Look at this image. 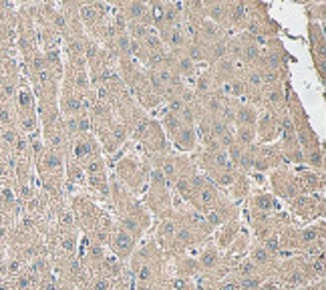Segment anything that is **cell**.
<instances>
[{"instance_id":"obj_4","label":"cell","mask_w":326,"mask_h":290,"mask_svg":"<svg viewBox=\"0 0 326 290\" xmlns=\"http://www.w3.org/2000/svg\"><path fill=\"white\" fill-rule=\"evenodd\" d=\"M236 119H238V123L242 127H254L256 125V119H258V113H256V109L252 105H244V107L238 109Z\"/></svg>"},{"instance_id":"obj_19","label":"cell","mask_w":326,"mask_h":290,"mask_svg":"<svg viewBox=\"0 0 326 290\" xmlns=\"http://www.w3.org/2000/svg\"><path fill=\"white\" fill-rule=\"evenodd\" d=\"M172 286H174V288H178V290H182V288L186 286V282H184V280H174V282H172Z\"/></svg>"},{"instance_id":"obj_3","label":"cell","mask_w":326,"mask_h":290,"mask_svg":"<svg viewBox=\"0 0 326 290\" xmlns=\"http://www.w3.org/2000/svg\"><path fill=\"white\" fill-rule=\"evenodd\" d=\"M133 244H135V240L125 230H119L113 236V250H115V254L119 258H127L131 254V250H133Z\"/></svg>"},{"instance_id":"obj_7","label":"cell","mask_w":326,"mask_h":290,"mask_svg":"<svg viewBox=\"0 0 326 290\" xmlns=\"http://www.w3.org/2000/svg\"><path fill=\"white\" fill-rule=\"evenodd\" d=\"M278 127H276V121L272 117H264L262 123H260V139L266 141V139H272L276 135Z\"/></svg>"},{"instance_id":"obj_17","label":"cell","mask_w":326,"mask_h":290,"mask_svg":"<svg viewBox=\"0 0 326 290\" xmlns=\"http://www.w3.org/2000/svg\"><path fill=\"white\" fill-rule=\"evenodd\" d=\"M63 248H65L67 252H75L77 240H75V238H65V240H63Z\"/></svg>"},{"instance_id":"obj_12","label":"cell","mask_w":326,"mask_h":290,"mask_svg":"<svg viewBox=\"0 0 326 290\" xmlns=\"http://www.w3.org/2000/svg\"><path fill=\"white\" fill-rule=\"evenodd\" d=\"M218 264V252L216 250H206L202 254V266L204 268H214Z\"/></svg>"},{"instance_id":"obj_15","label":"cell","mask_w":326,"mask_h":290,"mask_svg":"<svg viewBox=\"0 0 326 290\" xmlns=\"http://www.w3.org/2000/svg\"><path fill=\"white\" fill-rule=\"evenodd\" d=\"M111 280L109 278H99L97 282H95V288L93 290H111Z\"/></svg>"},{"instance_id":"obj_14","label":"cell","mask_w":326,"mask_h":290,"mask_svg":"<svg viewBox=\"0 0 326 290\" xmlns=\"http://www.w3.org/2000/svg\"><path fill=\"white\" fill-rule=\"evenodd\" d=\"M268 258H270V254H268L264 248H256V250L252 252V260H254L256 264H266Z\"/></svg>"},{"instance_id":"obj_10","label":"cell","mask_w":326,"mask_h":290,"mask_svg":"<svg viewBox=\"0 0 326 290\" xmlns=\"http://www.w3.org/2000/svg\"><path fill=\"white\" fill-rule=\"evenodd\" d=\"M234 234H238V228L234 230V224H230V226H226V228H222V238H218V242H220V246H230L232 242H234Z\"/></svg>"},{"instance_id":"obj_20","label":"cell","mask_w":326,"mask_h":290,"mask_svg":"<svg viewBox=\"0 0 326 290\" xmlns=\"http://www.w3.org/2000/svg\"><path fill=\"white\" fill-rule=\"evenodd\" d=\"M260 290H276V284H272V282H270V284H264Z\"/></svg>"},{"instance_id":"obj_11","label":"cell","mask_w":326,"mask_h":290,"mask_svg":"<svg viewBox=\"0 0 326 290\" xmlns=\"http://www.w3.org/2000/svg\"><path fill=\"white\" fill-rule=\"evenodd\" d=\"M79 15L85 23H95L97 21V7H89V5H83L79 9Z\"/></svg>"},{"instance_id":"obj_16","label":"cell","mask_w":326,"mask_h":290,"mask_svg":"<svg viewBox=\"0 0 326 290\" xmlns=\"http://www.w3.org/2000/svg\"><path fill=\"white\" fill-rule=\"evenodd\" d=\"M87 172H89V174H101V172H103L101 162H91V164H87Z\"/></svg>"},{"instance_id":"obj_1","label":"cell","mask_w":326,"mask_h":290,"mask_svg":"<svg viewBox=\"0 0 326 290\" xmlns=\"http://www.w3.org/2000/svg\"><path fill=\"white\" fill-rule=\"evenodd\" d=\"M15 101H17V117H31V115H37V99L33 95V91L27 87V85H19L17 87V95H15Z\"/></svg>"},{"instance_id":"obj_9","label":"cell","mask_w":326,"mask_h":290,"mask_svg":"<svg viewBox=\"0 0 326 290\" xmlns=\"http://www.w3.org/2000/svg\"><path fill=\"white\" fill-rule=\"evenodd\" d=\"M178 71H180L184 77H188V75H194L196 65H194V61L188 59V55H186V57H180V61H178Z\"/></svg>"},{"instance_id":"obj_8","label":"cell","mask_w":326,"mask_h":290,"mask_svg":"<svg viewBox=\"0 0 326 290\" xmlns=\"http://www.w3.org/2000/svg\"><path fill=\"white\" fill-rule=\"evenodd\" d=\"M254 139H256L254 127H240V129H238V141H240L242 148H244V145H252Z\"/></svg>"},{"instance_id":"obj_2","label":"cell","mask_w":326,"mask_h":290,"mask_svg":"<svg viewBox=\"0 0 326 290\" xmlns=\"http://www.w3.org/2000/svg\"><path fill=\"white\" fill-rule=\"evenodd\" d=\"M174 143H176V148L180 152H192L196 145H198V133H196V129L190 127V125H184L182 131L174 137Z\"/></svg>"},{"instance_id":"obj_13","label":"cell","mask_w":326,"mask_h":290,"mask_svg":"<svg viewBox=\"0 0 326 290\" xmlns=\"http://www.w3.org/2000/svg\"><path fill=\"white\" fill-rule=\"evenodd\" d=\"M210 89H212V81H210V77L208 75H202L200 79H198V95H210Z\"/></svg>"},{"instance_id":"obj_5","label":"cell","mask_w":326,"mask_h":290,"mask_svg":"<svg viewBox=\"0 0 326 290\" xmlns=\"http://www.w3.org/2000/svg\"><path fill=\"white\" fill-rule=\"evenodd\" d=\"M254 206H256L258 212H270V210H276V208H278L274 196H270V194H260V196H256V198H254Z\"/></svg>"},{"instance_id":"obj_6","label":"cell","mask_w":326,"mask_h":290,"mask_svg":"<svg viewBox=\"0 0 326 290\" xmlns=\"http://www.w3.org/2000/svg\"><path fill=\"white\" fill-rule=\"evenodd\" d=\"M163 123H166V131H168V135L174 139L180 131H182V127H184V123H182V119L178 117V115H172V113H166V119H163Z\"/></svg>"},{"instance_id":"obj_18","label":"cell","mask_w":326,"mask_h":290,"mask_svg":"<svg viewBox=\"0 0 326 290\" xmlns=\"http://www.w3.org/2000/svg\"><path fill=\"white\" fill-rule=\"evenodd\" d=\"M41 288H43V290H57V284H55L53 278H45V282L41 284Z\"/></svg>"}]
</instances>
